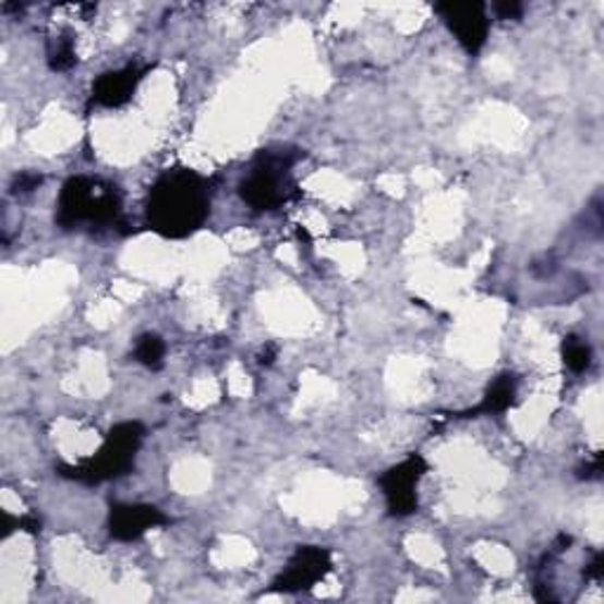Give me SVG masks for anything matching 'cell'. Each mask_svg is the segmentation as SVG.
I'll list each match as a JSON object with an SVG mask.
<instances>
[{
  "label": "cell",
  "instance_id": "cell-10",
  "mask_svg": "<svg viewBox=\"0 0 604 604\" xmlns=\"http://www.w3.org/2000/svg\"><path fill=\"white\" fill-rule=\"evenodd\" d=\"M515 392H517V383L512 376H500L494 380V385L488 387V392L484 397V401L480 404V409L474 411H482V413H500L506 411L512 399H515Z\"/></svg>",
  "mask_w": 604,
  "mask_h": 604
},
{
  "label": "cell",
  "instance_id": "cell-12",
  "mask_svg": "<svg viewBox=\"0 0 604 604\" xmlns=\"http://www.w3.org/2000/svg\"><path fill=\"white\" fill-rule=\"evenodd\" d=\"M164 354H166V345H164V340L158 338V336L147 334V336H142L137 340V345H135L137 362L149 366V369H161Z\"/></svg>",
  "mask_w": 604,
  "mask_h": 604
},
{
  "label": "cell",
  "instance_id": "cell-1",
  "mask_svg": "<svg viewBox=\"0 0 604 604\" xmlns=\"http://www.w3.org/2000/svg\"><path fill=\"white\" fill-rule=\"evenodd\" d=\"M210 215L208 182L192 170H170L149 192L147 218L164 237L180 239L196 232Z\"/></svg>",
  "mask_w": 604,
  "mask_h": 604
},
{
  "label": "cell",
  "instance_id": "cell-7",
  "mask_svg": "<svg viewBox=\"0 0 604 604\" xmlns=\"http://www.w3.org/2000/svg\"><path fill=\"white\" fill-rule=\"evenodd\" d=\"M437 12L468 52H478L484 46L488 34V17L482 3H447L437 5Z\"/></svg>",
  "mask_w": 604,
  "mask_h": 604
},
{
  "label": "cell",
  "instance_id": "cell-13",
  "mask_svg": "<svg viewBox=\"0 0 604 604\" xmlns=\"http://www.w3.org/2000/svg\"><path fill=\"white\" fill-rule=\"evenodd\" d=\"M76 64V55H74V46H71V40H57V46L50 50V67L55 71H67Z\"/></svg>",
  "mask_w": 604,
  "mask_h": 604
},
{
  "label": "cell",
  "instance_id": "cell-4",
  "mask_svg": "<svg viewBox=\"0 0 604 604\" xmlns=\"http://www.w3.org/2000/svg\"><path fill=\"white\" fill-rule=\"evenodd\" d=\"M142 437H145V430H142L140 423H121L109 433L102 451H99L93 460H88L85 466L74 468L64 474L88 484L121 478V474H125L133 468V460L142 444Z\"/></svg>",
  "mask_w": 604,
  "mask_h": 604
},
{
  "label": "cell",
  "instance_id": "cell-8",
  "mask_svg": "<svg viewBox=\"0 0 604 604\" xmlns=\"http://www.w3.org/2000/svg\"><path fill=\"white\" fill-rule=\"evenodd\" d=\"M145 71L137 69L135 64H128L119 71H109L95 81L93 88V102L102 107H121L125 105L131 95L135 93L137 83L142 81Z\"/></svg>",
  "mask_w": 604,
  "mask_h": 604
},
{
  "label": "cell",
  "instance_id": "cell-11",
  "mask_svg": "<svg viewBox=\"0 0 604 604\" xmlns=\"http://www.w3.org/2000/svg\"><path fill=\"white\" fill-rule=\"evenodd\" d=\"M563 357H565V364L573 373H581V371H585L588 366H591L593 350L583 338L569 336V338H565V345H563Z\"/></svg>",
  "mask_w": 604,
  "mask_h": 604
},
{
  "label": "cell",
  "instance_id": "cell-9",
  "mask_svg": "<svg viewBox=\"0 0 604 604\" xmlns=\"http://www.w3.org/2000/svg\"><path fill=\"white\" fill-rule=\"evenodd\" d=\"M164 522H166L164 512L154 506H117L111 510L109 529L113 539L135 541L145 534L147 529Z\"/></svg>",
  "mask_w": 604,
  "mask_h": 604
},
{
  "label": "cell",
  "instance_id": "cell-14",
  "mask_svg": "<svg viewBox=\"0 0 604 604\" xmlns=\"http://www.w3.org/2000/svg\"><path fill=\"white\" fill-rule=\"evenodd\" d=\"M43 182V178L38 172H22V176L14 180V192H34L38 190V184Z\"/></svg>",
  "mask_w": 604,
  "mask_h": 604
},
{
  "label": "cell",
  "instance_id": "cell-2",
  "mask_svg": "<svg viewBox=\"0 0 604 604\" xmlns=\"http://www.w3.org/2000/svg\"><path fill=\"white\" fill-rule=\"evenodd\" d=\"M121 215V196L117 186L90 178H74L64 184L57 204V222L64 229L88 222L93 227L117 225Z\"/></svg>",
  "mask_w": 604,
  "mask_h": 604
},
{
  "label": "cell",
  "instance_id": "cell-5",
  "mask_svg": "<svg viewBox=\"0 0 604 604\" xmlns=\"http://www.w3.org/2000/svg\"><path fill=\"white\" fill-rule=\"evenodd\" d=\"M425 470H427L425 460L421 456H411L383 474L380 486H383L387 510H390V515L407 517L415 508H419L415 486H419Z\"/></svg>",
  "mask_w": 604,
  "mask_h": 604
},
{
  "label": "cell",
  "instance_id": "cell-3",
  "mask_svg": "<svg viewBox=\"0 0 604 604\" xmlns=\"http://www.w3.org/2000/svg\"><path fill=\"white\" fill-rule=\"evenodd\" d=\"M300 154L263 152L251 166L246 180L241 182V198L257 210H275L289 201L295 184L291 168Z\"/></svg>",
  "mask_w": 604,
  "mask_h": 604
},
{
  "label": "cell",
  "instance_id": "cell-6",
  "mask_svg": "<svg viewBox=\"0 0 604 604\" xmlns=\"http://www.w3.org/2000/svg\"><path fill=\"white\" fill-rule=\"evenodd\" d=\"M328 571L330 553L326 548H316V545H305V548H298L295 555L289 559L281 577L275 581V588L283 593L310 591V588L316 581H322Z\"/></svg>",
  "mask_w": 604,
  "mask_h": 604
},
{
  "label": "cell",
  "instance_id": "cell-15",
  "mask_svg": "<svg viewBox=\"0 0 604 604\" xmlns=\"http://www.w3.org/2000/svg\"><path fill=\"white\" fill-rule=\"evenodd\" d=\"M494 10H496V14L500 20H510V17L515 20V17H520V14H522L520 3H496Z\"/></svg>",
  "mask_w": 604,
  "mask_h": 604
}]
</instances>
